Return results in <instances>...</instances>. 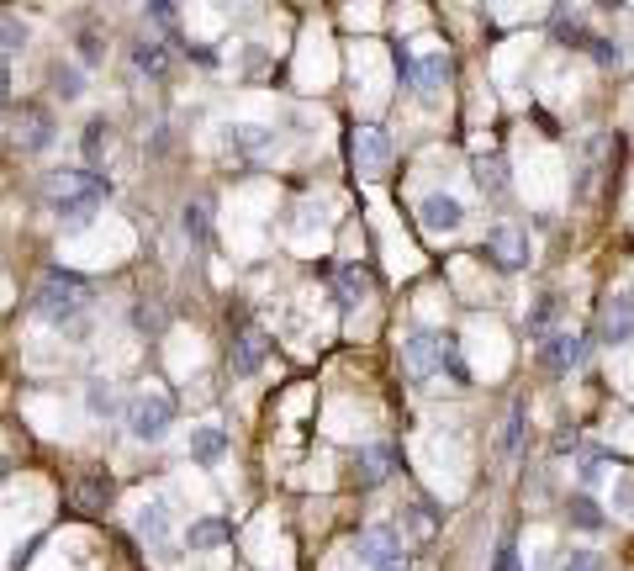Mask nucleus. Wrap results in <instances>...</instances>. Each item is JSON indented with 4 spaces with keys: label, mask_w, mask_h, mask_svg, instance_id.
<instances>
[{
    "label": "nucleus",
    "mask_w": 634,
    "mask_h": 571,
    "mask_svg": "<svg viewBox=\"0 0 634 571\" xmlns=\"http://www.w3.org/2000/svg\"><path fill=\"white\" fill-rule=\"evenodd\" d=\"M90 307V286L80 281V275H69V270H48L43 281H37V291H32V312L43 323H74L80 312Z\"/></svg>",
    "instance_id": "nucleus-1"
},
{
    "label": "nucleus",
    "mask_w": 634,
    "mask_h": 571,
    "mask_svg": "<svg viewBox=\"0 0 634 571\" xmlns=\"http://www.w3.org/2000/svg\"><path fill=\"white\" fill-rule=\"evenodd\" d=\"M402 365L407 376L428 381L434 371H450L455 381H465V365H460V349L450 334H434V328H413V334L402 339Z\"/></svg>",
    "instance_id": "nucleus-2"
},
{
    "label": "nucleus",
    "mask_w": 634,
    "mask_h": 571,
    "mask_svg": "<svg viewBox=\"0 0 634 571\" xmlns=\"http://www.w3.org/2000/svg\"><path fill=\"white\" fill-rule=\"evenodd\" d=\"M397 69H402V80L418 90L423 101H434L444 80H450V53L444 48H423V53H397Z\"/></svg>",
    "instance_id": "nucleus-3"
},
{
    "label": "nucleus",
    "mask_w": 634,
    "mask_h": 571,
    "mask_svg": "<svg viewBox=\"0 0 634 571\" xmlns=\"http://www.w3.org/2000/svg\"><path fill=\"white\" fill-rule=\"evenodd\" d=\"M170 423H175V402L164 392H138L133 402H127V429H133V439H143V445L164 439Z\"/></svg>",
    "instance_id": "nucleus-4"
},
{
    "label": "nucleus",
    "mask_w": 634,
    "mask_h": 571,
    "mask_svg": "<svg viewBox=\"0 0 634 571\" xmlns=\"http://www.w3.org/2000/svg\"><path fill=\"white\" fill-rule=\"evenodd\" d=\"M43 196L53 201V207H74V201H90V196L106 201V180L90 175V170H53L43 180Z\"/></svg>",
    "instance_id": "nucleus-5"
},
{
    "label": "nucleus",
    "mask_w": 634,
    "mask_h": 571,
    "mask_svg": "<svg viewBox=\"0 0 634 571\" xmlns=\"http://www.w3.org/2000/svg\"><path fill=\"white\" fill-rule=\"evenodd\" d=\"M582 360H587V339L576 334V328H555L550 339H539V365H545L550 376H571Z\"/></svg>",
    "instance_id": "nucleus-6"
},
{
    "label": "nucleus",
    "mask_w": 634,
    "mask_h": 571,
    "mask_svg": "<svg viewBox=\"0 0 634 571\" xmlns=\"http://www.w3.org/2000/svg\"><path fill=\"white\" fill-rule=\"evenodd\" d=\"M349 154H354V164H360V175H370V180L391 170V138L381 133V127H354Z\"/></svg>",
    "instance_id": "nucleus-7"
},
{
    "label": "nucleus",
    "mask_w": 634,
    "mask_h": 571,
    "mask_svg": "<svg viewBox=\"0 0 634 571\" xmlns=\"http://www.w3.org/2000/svg\"><path fill=\"white\" fill-rule=\"evenodd\" d=\"M487 260L497 270H524L529 265V233L518 228H492L487 233Z\"/></svg>",
    "instance_id": "nucleus-8"
},
{
    "label": "nucleus",
    "mask_w": 634,
    "mask_h": 571,
    "mask_svg": "<svg viewBox=\"0 0 634 571\" xmlns=\"http://www.w3.org/2000/svg\"><path fill=\"white\" fill-rule=\"evenodd\" d=\"M265 355H270L265 328L244 323V328H238V339H233V355H228V365H233V376H254L259 365H265Z\"/></svg>",
    "instance_id": "nucleus-9"
},
{
    "label": "nucleus",
    "mask_w": 634,
    "mask_h": 571,
    "mask_svg": "<svg viewBox=\"0 0 634 571\" xmlns=\"http://www.w3.org/2000/svg\"><path fill=\"white\" fill-rule=\"evenodd\" d=\"M418 217H423L428 233H455L465 223V207H460V196H450V191H428Z\"/></svg>",
    "instance_id": "nucleus-10"
},
{
    "label": "nucleus",
    "mask_w": 634,
    "mask_h": 571,
    "mask_svg": "<svg viewBox=\"0 0 634 571\" xmlns=\"http://www.w3.org/2000/svg\"><path fill=\"white\" fill-rule=\"evenodd\" d=\"M598 334H603V344H629V339H634V302H629V297H608V302H603Z\"/></svg>",
    "instance_id": "nucleus-11"
},
{
    "label": "nucleus",
    "mask_w": 634,
    "mask_h": 571,
    "mask_svg": "<svg viewBox=\"0 0 634 571\" xmlns=\"http://www.w3.org/2000/svg\"><path fill=\"white\" fill-rule=\"evenodd\" d=\"M391 471H397V450H391V445H365L360 460H354V476H360V487H381Z\"/></svg>",
    "instance_id": "nucleus-12"
},
{
    "label": "nucleus",
    "mask_w": 634,
    "mask_h": 571,
    "mask_svg": "<svg viewBox=\"0 0 634 571\" xmlns=\"http://www.w3.org/2000/svg\"><path fill=\"white\" fill-rule=\"evenodd\" d=\"M53 143V122L48 112H37V106H22V122H16V149L22 154H37Z\"/></svg>",
    "instance_id": "nucleus-13"
},
{
    "label": "nucleus",
    "mask_w": 634,
    "mask_h": 571,
    "mask_svg": "<svg viewBox=\"0 0 634 571\" xmlns=\"http://www.w3.org/2000/svg\"><path fill=\"white\" fill-rule=\"evenodd\" d=\"M111 492H117V487H111L106 471H85L80 482H74V508H80V513H101L111 503Z\"/></svg>",
    "instance_id": "nucleus-14"
},
{
    "label": "nucleus",
    "mask_w": 634,
    "mask_h": 571,
    "mask_svg": "<svg viewBox=\"0 0 634 571\" xmlns=\"http://www.w3.org/2000/svg\"><path fill=\"white\" fill-rule=\"evenodd\" d=\"M402 534H407V540H434V534H439V513H434L428 497H413V503L402 508Z\"/></svg>",
    "instance_id": "nucleus-15"
},
{
    "label": "nucleus",
    "mask_w": 634,
    "mask_h": 571,
    "mask_svg": "<svg viewBox=\"0 0 634 571\" xmlns=\"http://www.w3.org/2000/svg\"><path fill=\"white\" fill-rule=\"evenodd\" d=\"M354 550H360V561H365V566H381V561H391V556H402L397 529H365L360 540H354Z\"/></svg>",
    "instance_id": "nucleus-16"
},
{
    "label": "nucleus",
    "mask_w": 634,
    "mask_h": 571,
    "mask_svg": "<svg viewBox=\"0 0 634 571\" xmlns=\"http://www.w3.org/2000/svg\"><path fill=\"white\" fill-rule=\"evenodd\" d=\"M133 529H138V540L164 545V540H170V508H164L159 497H154V503H143V508H138V519H133Z\"/></svg>",
    "instance_id": "nucleus-17"
},
{
    "label": "nucleus",
    "mask_w": 634,
    "mask_h": 571,
    "mask_svg": "<svg viewBox=\"0 0 634 571\" xmlns=\"http://www.w3.org/2000/svg\"><path fill=\"white\" fill-rule=\"evenodd\" d=\"M471 175H476V186L487 191V196L508 191V164H502V154H476L471 159Z\"/></svg>",
    "instance_id": "nucleus-18"
},
{
    "label": "nucleus",
    "mask_w": 634,
    "mask_h": 571,
    "mask_svg": "<svg viewBox=\"0 0 634 571\" xmlns=\"http://www.w3.org/2000/svg\"><path fill=\"white\" fill-rule=\"evenodd\" d=\"M191 455L201 460V466H217V460L228 455V434H222L217 423H207V429H196V434H191Z\"/></svg>",
    "instance_id": "nucleus-19"
},
{
    "label": "nucleus",
    "mask_w": 634,
    "mask_h": 571,
    "mask_svg": "<svg viewBox=\"0 0 634 571\" xmlns=\"http://www.w3.org/2000/svg\"><path fill=\"white\" fill-rule=\"evenodd\" d=\"M550 32H555V38H561L566 48H587V43H592V32H587V22H582V16H571L566 6H561V11H555V16H550Z\"/></svg>",
    "instance_id": "nucleus-20"
},
{
    "label": "nucleus",
    "mask_w": 634,
    "mask_h": 571,
    "mask_svg": "<svg viewBox=\"0 0 634 571\" xmlns=\"http://www.w3.org/2000/svg\"><path fill=\"white\" fill-rule=\"evenodd\" d=\"M133 64L143 69V75H154V80L170 75V53H164V43H154V38H143V43L133 48Z\"/></svg>",
    "instance_id": "nucleus-21"
},
{
    "label": "nucleus",
    "mask_w": 634,
    "mask_h": 571,
    "mask_svg": "<svg viewBox=\"0 0 634 571\" xmlns=\"http://www.w3.org/2000/svg\"><path fill=\"white\" fill-rule=\"evenodd\" d=\"M222 540H228V519H201V524H191V534H185L191 550H212Z\"/></svg>",
    "instance_id": "nucleus-22"
},
{
    "label": "nucleus",
    "mask_w": 634,
    "mask_h": 571,
    "mask_svg": "<svg viewBox=\"0 0 634 571\" xmlns=\"http://www.w3.org/2000/svg\"><path fill=\"white\" fill-rule=\"evenodd\" d=\"M365 291H370V275H365L360 265H344V270H339V302L354 307V302L365 297Z\"/></svg>",
    "instance_id": "nucleus-23"
},
{
    "label": "nucleus",
    "mask_w": 634,
    "mask_h": 571,
    "mask_svg": "<svg viewBox=\"0 0 634 571\" xmlns=\"http://www.w3.org/2000/svg\"><path fill=\"white\" fill-rule=\"evenodd\" d=\"M80 143H85V159H90V164H101V154L111 149V122L96 117V122L85 127V138H80Z\"/></svg>",
    "instance_id": "nucleus-24"
},
{
    "label": "nucleus",
    "mask_w": 634,
    "mask_h": 571,
    "mask_svg": "<svg viewBox=\"0 0 634 571\" xmlns=\"http://www.w3.org/2000/svg\"><path fill=\"white\" fill-rule=\"evenodd\" d=\"M48 80H53V90H59L64 101L85 96V80H80V69H74V64H53V69H48Z\"/></svg>",
    "instance_id": "nucleus-25"
},
{
    "label": "nucleus",
    "mask_w": 634,
    "mask_h": 571,
    "mask_svg": "<svg viewBox=\"0 0 634 571\" xmlns=\"http://www.w3.org/2000/svg\"><path fill=\"white\" fill-rule=\"evenodd\" d=\"M233 149H244V154H259V149H270V127H254V122H244V127H233Z\"/></svg>",
    "instance_id": "nucleus-26"
},
{
    "label": "nucleus",
    "mask_w": 634,
    "mask_h": 571,
    "mask_svg": "<svg viewBox=\"0 0 634 571\" xmlns=\"http://www.w3.org/2000/svg\"><path fill=\"white\" fill-rule=\"evenodd\" d=\"M571 524H576V529H603V508L592 503L587 492H576V497H571Z\"/></svg>",
    "instance_id": "nucleus-27"
},
{
    "label": "nucleus",
    "mask_w": 634,
    "mask_h": 571,
    "mask_svg": "<svg viewBox=\"0 0 634 571\" xmlns=\"http://www.w3.org/2000/svg\"><path fill=\"white\" fill-rule=\"evenodd\" d=\"M555 318H561V297H545V302L529 312V334H534V339H550V323H555Z\"/></svg>",
    "instance_id": "nucleus-28"
},
{
    "label": "nucleus",
    "mask_w": 634,
    "mask_h": 571,
    "mask_svg": "<svg viewBox=\"0 0 634 571\" xmlns=\"http://www.w3.org/2000/svg\"><path fill=\"white\" fill-rule=\"evenodd\" d=\"M85 408L96 413V418H111V413H117V392H111L106 381H90L85 386Z\"/></svg>",
    "instance_id": "nucleus-29"
},
{
    "label": "nucleus",
    "mask_w": 634,
    "mask_h": 571,
    "mask_svg": "<svg viewBox=\"0 0 634 571\" xmlns=\"http://www.w3.org/2000/svg\"><path fill=\"white\" fill-rule=\"evenodd\" d=\"M518 439H524V402H513V413H508V429H502V455H513Z\"/></svg>",
    "instance_id": "nucleus-30"
},
{
    "label": "nucleus",
    "mask_w": 634,
    "mask_h": 571,
    "mask_svg": "<svg viewBox=\"0 0 634 571\" xmlns=\"http://www.w3.org/2000/svg\"><path fill=\"white\" fill-rule=\"evenodd\" d=\"M185 233H191L196 244H207V201H191V207H185Z\"/></svg>",
    "instance_id": "nucleus-31"
},
{
    "label": "nucleus",
    "mask_w": 634,
    "mask_h": 571,
    "mask_svg": "<svg viewBox=\"0 0 634 571\" xmlns=\"http://www.w3.org/2000/svg\"><path fill=\"white\" fill-rule=\"evenodd\" d=\"M587 48H592V59H598L603 69H619V64H624V48H619V43H608V38H592Z\"/></svg>",
    "instance_id": "nucleus-32"
},
{
    "label": "nucleus",
    "mask_w": 634,
    "mask_h": 571,
    "mask_svg": "<svg viewBox=\"0 0 634 571\" xmlns=\"http://www.w3.org/2000/svg\"><path fill=\"white\" fill-rule=\"evenodd\" d=\"M22 43H27V27H22V22H11V16H6V22H0V59H6V53H16Z\"/></svg>",
    "instance_id": "nucleus-33"
},
{
    "label": "nucleus",
    "mask_w": 634,
    "mask_h": 571,
    "mask_svg": "<svg viewBox=\"0 0 634 571\" xmlns=\"http://www.w3.org/2000/svg\"><path fill=\"white\" fill-rule=\"evenodd\" d=\"M561 571H603V556H598V550H571Z\"/></svg>",
    "instance_id": "nucleus-34"
},
{
    "label": "nucleus",
    "mask_w": 634,
    "mask_h": 571,
    "mask_svg": "<svg viewBox=\"0 0 634 571\" xmlns=\"http://www.w3.org/2000/svg\"><path fill=\"white\" fill-rule=\"evenodd\" d=\"M133 323L138 328H164V312L159 307H133Z\"/></svg>",
    "instance_id": "nucleus-35"
},
{
    "label": "nucleus",
    "mask_w": 634,
    "mask_h": 571,
    "mask_svg": "<svg viewBox=\"0 0 634 571\" xmlns=\"http://www.w3.org/2000/svg\"><path fill=\"white\" fill-rule=\"evenodd\" d=\"M80 59H85V64L101 59V38H96V32H80Z\"/></svg>",
    "instance_id": "nucleus-36"
},
{
    "label": "nucleus",
    "mask_w": 634,
    "mask_h": 571,
    "mask_svg": "<svg viewBox=\"0 0 634 571\" xmlns=\"http://www.w3.org/2000/svg\"><path fill=\"white\" fill-rule=\"evenodd\" d=\"M148 16H154V22H164V27H170V22H175V6H170V0H154V6H148Z\"/></svg>",
    "instance_id": "nucleus-37"
},
{
    "label": "nucleus",
    "mask_w": 634,
    "mask_h": 571,
    "mask_svg": "<svg viewBox=\"0 0 634 571\" xmlns=\"http://www.w3.org/2000/svg\"><path fill=\"white\" fill-rule=\"evenodd\" d=\"M492 571H518V550H513V545H502V550H497V566H492Z\"/></svg>",
    "instance_id": "nucleus-38"
},
{
    "label": "nucleus",
    "mask_w": 634,
    "mask_h": 571,
    "mask_svg": "<svg viewBox=\"0 0 634 571\" xmlns=\"http://www.w3.org/2000/svg\"><path fill=\"white\" fill-rule=\"evenodd\" d=\"M376 571H407V556H391V561H381Z\"/></svg>",
    "instance_id": "nucleus-39"
},
{
    "label": "nucleus",
    "mask_w": 634,
    "mask_h": 571,
    "mask_svg": "<svg viewBox=\"0 0 634 571\" xmlns=\"http://www.w3.org/2000/svg\"><path fill=\"white\" fill-rule=\"evenodd\" d=\"M6 90H11V75H6V59H0V106H6Z\"/></svg>",
    "instance_id": "nucleus-40"
},
{
    "label": "nucleus",
    "mask_w": 634,
    "mask_h": 571,
    "mask_svg": "<svg viewBox=\"0 0 634 571\" xmlns=\"http://www.w3.org/2000/svg\"><path fill=\"white\" fill-rule=\"evenodd\" d=\"M6 476H11V460H6V455H0V482H6Z\"/></svg>",
    "instance_id": "nucleus-41"
}]
</instances>
